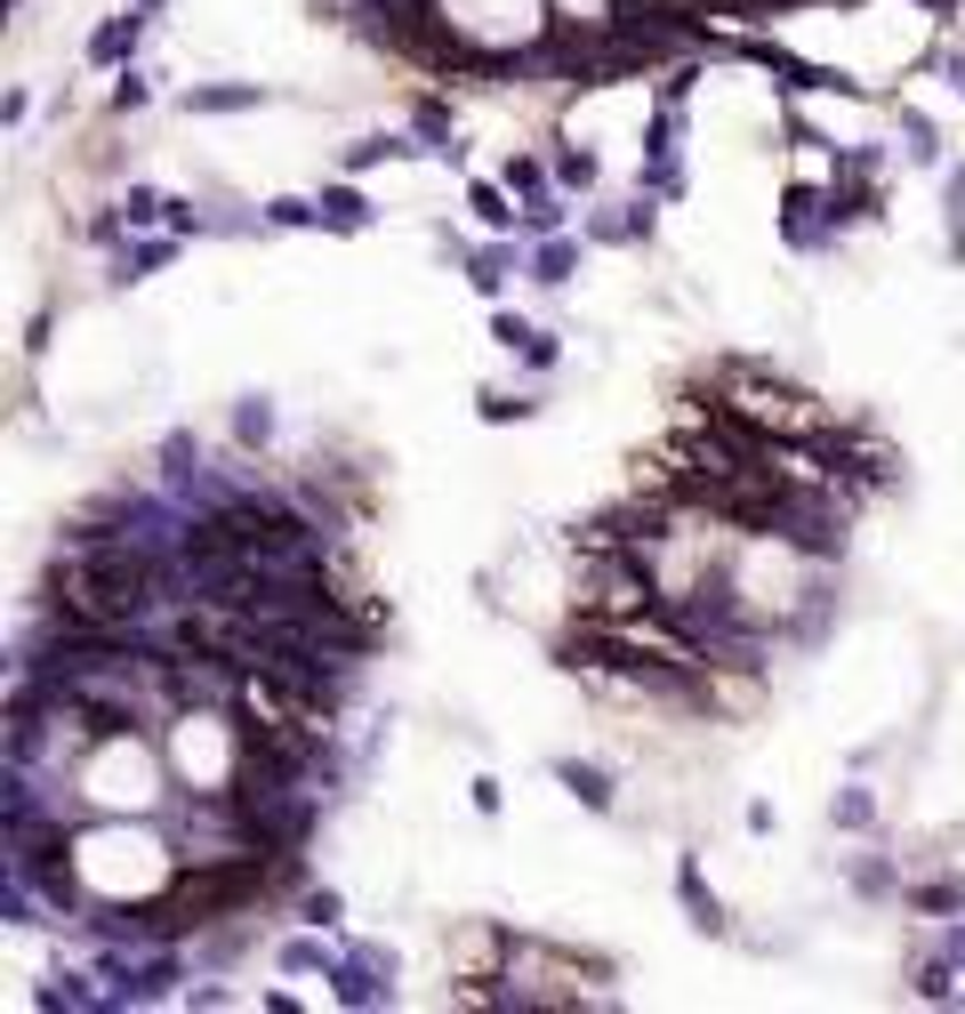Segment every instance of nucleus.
<instances>
[{"label": "nucleus", "instance_id": "nucleus-1", "mask_svg": "<svg viewBox=\"0 0 965 1014\" xmlns=\"http://www.w3.org/2000/svg\"><path fill=\"white\" fill-rule=\"evenodd\" d=\"M81 877H89V886H106V894H146L161 877V845L153 837H129V829H106V837L81 845Z\"/></svg>", "mask_w": 965, "mask_h": 1014}, {"label": "nucleus", "instance_id": "nucleus-2", "mask_svg": "<svg viewBox=\"0 0 965 1014\" xmlns=\"http://www.w3.org/2000/svg\"><path fill=\"white\" fill-rule=\"evenodd\" d=\"M89 789H97V797H113V805H146V797H153V765L137 757V749H113V757H97Z\"/></svg>", "mask_w": 965, "mask_h": 1014}]
</instances>
